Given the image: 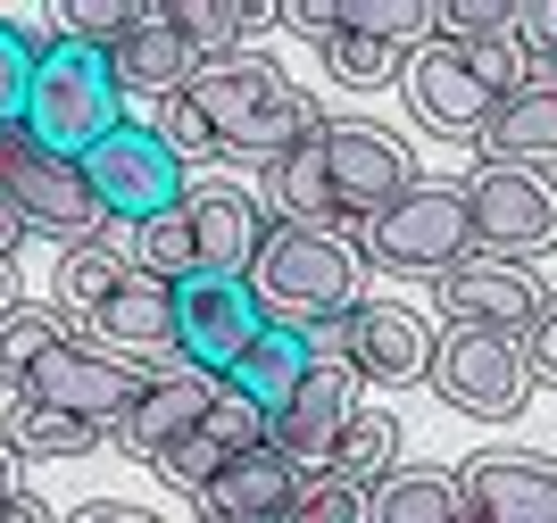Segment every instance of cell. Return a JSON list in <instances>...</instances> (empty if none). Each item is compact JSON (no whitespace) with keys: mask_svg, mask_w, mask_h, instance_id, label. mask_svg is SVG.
Returning <instances> with one entry per match:
<instances>
[{"mask_svg":"<svg viewBox=\"0 0 557 523\" xmlns=\"http://www.w3.org/2000/svg\"><path fill=\"white\" fill-rule=\"evenodd\" d=\"M150 134L175 150V159H250V166H275L292 141L317 134V100H308L275 59L258 50H233L216 67L191 75V91L159 100Z\"/></svg>","mask_w":557,"mask_h":523,"instance_id":"cell-1","label":"cell"},{"mask_svg":"<svg viewBox=\"0 0 557 523\" xmlns=\"http://www.w3.org/2000/svg\"><path fill=\"white\" fill-rule=\"evenodd\" d=\"M250 299L275 333H317V324L349 316L358 308V283H367V258L349 233H308V225H267L250 258Z\"/></svg>","mask_w":557,"mask_h":523,"instance_id":"cell-2","label":"cell"},{"mask_svg":"<svg viewBox=\"0 0 557 523\" xmlns=\"http://www.w3.org/2000/svg\"><path fill=\"white\" fill-rule=\"evenodd\" d=\"M524 50L499 34V42H424L408 67H399V100L417 109L424 134L442 141H474L483 134V116L499 109V91L524 84Z\"/></svg>","mask_w":557,"mask_h":523,"instance_id":"cell-3","label":"cell"},{"mask_svg":"<svg viewBox=\"0 0 557 523\" xmlns=\"http://www.w3.org/2000/svg\"><path fill=\"white\" fill-rule=\"evenodd\" d=\"M17 125L42 141V150H59V159H84L100 134L125 125V100H116V84H109V59H100V50H75V42H42L34 75H25Z\"/></svg>","mask_w":557,"mask_h":523,"instance_id":"cell-4","label":"cell"},{"mask_svg":"<svg viewBox=\"0 0 557 523\" xmlns=\"http://www.w3.org/2000/svg\"><path fill=\"white\" fill-rule=\"evenodd\" d=\"M358 258L367 274H433L442 283L449 266L474 258V216H466V191L458 183H408L392 208H374L358 225Z\"/></svg>","mask_w":557,"mask_h":523,"instance_id":"cell-5","label":"cell"},{"mask_svg":"<svg viewBox=\"0 0 557 523\" xmlns=\"http://www.w3.org/2000/svg\"><path fill=\"white\" fill-rule=\"evenodd\" d=\"M0 200H9L17 233H42V241H59V250L109 233V216H100L84 166L59 159V150H42L25 125H0Z\"/></svg>","mask_w":557,"mask_h":523,"instance_id":"cell-6","label":"cell"},{"mask_svg":"<svg viewBox=\"0 0 557 523\" xmlns=\"http://www.w3.org/2000/svg\"><path fill=\"white\" fill-rule=\"evenodd\" d=\"M300 341H308L317 365H342L349 383L399 390V383H424V365H433V341H442V333H433L417 308H399V299H358L349 316L317 324V333H300Z\"/></svg>","mask_w":557,"mask_h":523,"instance_id":"cell-7","label":"cell"},{"mask_svg":"<svg viewBox=\"0 0 557 523\" xmlns=\"http://www.w3.org/2000/svg\"><path fill=\"white\" fill-rule=\"evenodd\" d=\"M75 166H84V183H92V200H100L109 225H150V216H166V208L184 200V183H191V166L150 134V116H125V125L100 134Z\"/></svg>","mask_w":557,"mask_h":523,"instance_id":"cell-8","label":"cell"},{"mask_svg":"<svg viewBox=\"0 0 557 523\" xmlns=\"http://www.w3.org/2000/svg\"><path fill=\"white\" fill-rule=\"evenodd\" d=\"M141 365H125V358H109V349H92L84 333H67L59 349H42L34 358V374H25L9 399H25V408H59V415H75V424H92V433H116V415L141 399Z\"/></svg>","mask_w":557,"mask_h":523,"instance_id":"cell-9","label":"cell"},{"mask_svg":"<svg viewBox=\"0 0 557 523\" xmlns=\"http://www.w3.org/2000/svg\"><path fill=\"white\" fill-rule=\"evenodd\" d=\"M424 383L442 390V408L474 415V424H508V415H524V399H533L524 349H516L508 333H466V324H449L442 341H433Z\"/></svg>","mask_w":557,"mask_h":523,"instance_id":"cell-10","label":"cell"},{"mask_svg":"<svg viewBox=\"0 0 557 523\" xmlns=\"http://www.w3.org/2000/svg\"><path fill=\"white\" fill-rule=\"evenodd\" d=\"M458 191H466V216H474V258L524 266V258L557 250V191H549V175H524V166H474Z\"/></svg>","mask_w":557,"mask_h":523,"instance_id":"cell-11","label":"cell"},{"mask_svg":"<svg viewBox=\"0 0 557 523\" xmlns=\"http://www.w3.org/2000/svg\"><path fill=\"white\" fill-rule=\"evenodd\" d=\"M317 159H325L342 225H367L374 208H392L417 183V159L399 150V134H383L367 116H317Z\"/></svg>","mask_w":557,"mask_h":523,"instance_id":"cell-12","label":"cell"},{"mask_svg":"<svg viewBox=\"0 0 557 523\" xmlns=\"http://www.w3.org/2000/svg\"><path fill=\"white\" fill-rule=\"evenodd\" d=\"M258 333H267V316H258L250 283H233V274H191V283H175V365L225 383L233 365L250 358Z\"/></svg>","mask_w":557,"mask_h":523,"instance_id":"cell-13","label":"cell"},{"mask_svg":"<svg viewBox=\"0 0 557 523\" xmlns=\"http://www.w3.org/2000/svg\"><path fill=\"white\" fill-rule=\"evenodd\" d=\"M349 415H358V383H349L342 365H308L300 390L267 415V449H275L292 474H325L342 433H349Z\"/></svg>","mask_w":557,"mask_h":523,"instance_id":"cell-14","label":"cell"},{"mask_svg":"<svg viewBox=\"0 0 557 523\" xmlns=\"http://www.w3.org/2000/svg\"><path fill=\"white\" fill-rule=\"evenodd\" d=\"M84 341L141 374H166L175 365V283H150L141 266H125V283L84 316Z\"/></svg>","mask_w":557,"mask_h":523,"instance_id":"cell-15","label":"cell"},{"mask_svg":"<svg viewBox=\"0 0 557 523\" xmlns=\"http://www.w3.org/2000/svg\"><path fill=\"white\" fill-rule=\"evenodd\" d=\"M184 233H191V266L200 274H250V258H258V241H267V208L242 191V183H225V175H200V183H184Z\"/></svg>","mask_w":557,"mask_h":523,"instance_id":"cell-16","label":"cell"},{"mask_svg":"<svg viewBox=\"0 0 557 523\" xmlns=\"http://www.w3.org/2000/svg\"><path fill=\"white\" fill-rule=\"evenodd\" d=\"M466 523H557V465L533 449H483L458 465Z\"/></svg>","mask_w":557,"mask_h":523,"instance_id":"cell-17","label":"cell"},{"mask_svg":"<svg viewBox=\"0 0 557 523\" xmlns=\"http://www.w3.org/2000/svg\"><path fill=\"white\" fill-rule=\"evenodd\" d=\"M258 440H267V415H258V408H250V399H242L233 383H216L209 415H200V424H191V433L159 457V482H166V490H184V499H200L216 465H233V457H242V449H258Z\"/></svg>","mask_w":557,"mask_h":523,"instance_id":"cell-18","label":"cell"},{"mask_svg":"<svg viewBox=\"0 0 557 523\" xmlns=\"http://www.w3.org/2000/svg\"><path fill=\"white\" fill-rule=\"evenodd\" d=\"M209 399H216V374L166 365V374H150V383H141V399L116 415V433H109V440H116L125 457H141V465H159V457L175 449V440H184L200 415H209Z\"/></svg>","mask_w":557,"mask_h":523,"instance_id":"cell-19","label":"cell"},{"mask_svg":"<svg viewBox=\"0 0 557 523\" xmlns=\"http://www.w3.org/2000/svg\"><path fill=\"white\" fill-rule=\"evenodd\" d=\"M474 150L491 166H524V175L557 166V67H533L516 91H499V109L483 116Z\"/></svg>","mask_w":557,"mask_h":523,"instance_id":"cell-20","label":"cell"},{"mask_svg":"<svg viewBox=\"0 0 557 523\" xmlns=\"http://www.w3.org/2000/svg\"><path fill=\"white\" fill-rule=\"evenodd\" d=\"M541 283L524 266H499V258H466V266H449L442 274V316L449 324H466V333H524L533 324V308H541Z\"/></svg>","mask_w":557,"mask_h":523,"instance_id":"cell-21","label":"cell"},{"mask_svg":"<svg viewBox=\"0 0 557 523\" xmlns=\"http://www.w3.org/2000/svg\"><path fill=\"white\" fill-rule=\"evenodd\" d=\"M109 59V84H116V100H175V91H191V75H200V59H191L175 34H166L150 9L134 17V34L116 50H100Z\"/></svg>","mask_w":557,"mask_h":523,"instance_id":"cell-22","label":"cell"},{"mask_svg":"<svg viewBox=\"0 0 557 523\" xmlns=\"http://www.w3.org/2000/svg\"><path fill=\"white\" fill-rule=\"evenodd\" d=\"M150 17H159L166 34L200 59V67H216V59H233L250 34H267V25H275V9H250V0H159Z\"/></svg>","mask_w":557,"mask_h":523,"instance_id":"cell-23","label":"cell"},{"mask_svg":"<svg viewBox=\"0 0 557 523\" xmlns=\"http://www.w3.org/2000/svg\"><path fill=\"white\" fill-rule=\"evenodd\" d=\"M292 465H283L275 449H267V440H258V449H242L233 457V465H216L209 474V490H200V515H275L283 523V507H292Z\"/></svg>","mask_w":557,"mask_h":523,"instance_id":"cell-24","label":"cell"},{"mask_svg":"<svg viewBox=\"0 0 557 523\" xmlns=\"http://www.w3.org/2000/svg\"><path fill=\"white\" fill-rule=\"evenodd\" d=\"M367 523H466L458 474H442V465H392L367 490Z\"/></svg>","mask_w":557,"mask_h":523,"instance_id":"cell-25","label":"cell"},{"mask_svg":"<svg viewBox=\"0 0 557 523\" xmlns=\"http://www.w3.org/2000/svg\"><path fill=\"white\" fill-rule=\"evenodd\" d=\"M308 365H317V358H308V341H300V333H275V324H267V333L250 341V358L233 365L225 383L242 390V399H250L258 415H275L283 399L300 390V374H308Z\"/></svg>","mask_w":557,"mask_h":523,"instance_id":"cell-26","label":"cell"},{"mask_svg":"<svg viewBox=\"0 0 557 523\" xmlns=\"http://www.w3.org/2000/svg\"><path fill=\"white\" fill-rule=\"evenodd\" d=\"M109 433H92V424H75V415L59 408H25V399H9V415H0V449L17 457H92Z\"/></svg>","mask_w":557,"mask_h":523,"instance_id":"cell-27","label":"cell"},{"mask_svg":"<svg viewBox=\"0 0 557 523\" xmlns=\"http://www.w3.org/2000/svg\"><path fill=\"white\" fill-rule=\"evenodd\" d=\"M342 9V34H367V42L417 59L433 42V0H333Z\"/></svg>","mask_w":557,"mask_h":523,"instance_id":"cell-28","label":"cell"},{"mask_svg":"<svg viewBox=\"0 0 557 523\" xmlns=\"http://www.w3.org/2000/svg\"><path fill=\"white\" fill-rule=\"evenodd\" d=\"M116 283H125V250H116L109 233H100V241H75V250H59V308H67L75 324L92 316V308L116 291Z\"/></svg>","mask_w":557,"mask_h":523,"instance_id":"cell-29","label":"cell"},{"mask_svg":"<svg viewBox=\"0 0 557 523\" xmlns=\"http://www.w3.org/2000/svg\"><path fill=\"white\" fill-rule=\"evenodd\" d=\"M392 465H399V415H383V408H358L325 474H342V482H358V490H374V482L392 474Z\"/></svg>","mask_w":557,"mask_h":523,"instance_id":"cell-30","label":"cell"},{"mask_svg":"<svg viewBox=\"0 0 557 523\" xmlns=\"http://www.w3.org/2000/svg\"><path fill=\"white\" fill-rule=\"evenodd\" d=\"M67 341V316H50V308H9V316H0V383L17 390L25 374H34V358H42V349H59Z\"/></svg>","mask_w":557,"mask_h":523,"instance_id":"cell-31","label":"cell"},{"mask_svg":"<svg viewBox=\"0 0 557 523\" xmlns=\"http://www.w3.org/2000/svg\"><path fill=\"white\" fill-rule=\"evenodd\" d=\"M125 266H141L150 283H191V233H184V208H166V216H150V225H134V250H125Z\"/></svg>","mask_w":557,"mask_h":523,"instance_id":"cell-32","label":"cell"},{"mask_svg":"<svg viewBox=\"0 0 557 523\" xmlns=\"http://www.w3.org/2000/svg\"><path fill=\"white\" fill-rule=\"evenodd\" d=\"M317 59H325V75L333 84H349V91H374V84H399V67H408V59H399V50H383V42H367V34H333L325 50H317Z\"/></svg>","mask_w":557,"mask_h":523,"instance_id":"cell-33","label":"cell"},{"mask_svg":"<svg viewBox=\"0 0 557 523\" xmlns=\"http://www.w3.org/2000/svg\"><path fill=\"white\" fill-rule=\"evenodd\" d=\"M283 523H367V490L342 482V474H300V482H292Z\"/></svg>","mask_w":557,"mask_h":523,"instance_id":"cell-34","label":"cell"},{"mask_svg":"<svg viewBox=\"0 0 557 523\" xmlns=\"http://www.w3.org/2000/svg\"><path fill=\"white\" fill-rule=\"evenodd\" d=\"M34 59H42V34H34V25H17V17H0V125H17Z\"/></svg>","mask_w":557,"mask_h":523,"instance_id":"cell-35","label":"cell"},{"mask_svg":"<svg viewBox=\"0 0 557 523\" xmlns=\"http://www.w3.org/2000/svg\"><path fill=\"white\" fill-rule=\"evenodd\" d=\"M508 0H433V42H499Z\"/></svg>","mask_w":557,"mask_h":523,"instance_id":"cell-36","label":"cell"},{"mask_svg":"<svg viewBox=\"0 0 557 523\" xmlns=\"http://www.w3.org/2000/svg\"><path fill=\"white\" fill-rule=\"evenodd\" d=\"M508 42L524 50V67H557V0H524V9H508Z\"/></svg>","mask_w":557,"mask_h":523,"instance_id":"cell-37","label":"cell"},{"mask_svg":"<svg viewBox=\"0 0 557 523\" xmlns=\"http://www.w3.org/2000/svg\"><path fill=\"white\" fill-rule=\"evenodd\" d=\"M516 349H524V374H533V383H557V299L533 308V324L516 333Z\"/></svg>","mask_w":557,"mask_h":523,"instance_id":"cell-38","label":"cell"},{"mask_svg":"<svg viewBox=\"0 0 557 523\" xmlns=\"http://www.w3.org/2000/svg\"><path fill=\"white\" fill-rule=\"evenodd\" d=\"M275 25H283V34H300V42H317V50H325L333 34H342V9H333V0H283V9H275Z\"/></svg>","mask_w":557,"mask_h":523,"instance_id":"cell-39","label":"cell"},{"mask_svg":"<svg viewBox=\"0 0 557 523\" xmlns=\"http://www.w3.org/2000/svg\"><path fill=\"white\" fill-rule=\"evenodd\" d=\"M67 523H159L150 507H125V499H92V507H75Z\"/></svg>","mask_w":557,"mask_h":523,"instance_id":"cell-40","label":"cell"},{"mask_svg":"<svg viewBox=\"0 0 557 523\" xmlns=\"http://www.w3.org/2000/svg\"><path fill=\"white\" fill-rule=\"evenodd\" d=\"M0 523H59V515H50V507H42V499H34V490H17V499L0 507Z\"/></svg>","mask_w":557,"mask_h":523,"instance_id":"cell-41","label":"cell"},{"mask_svg":"<svg viewBox=\"0 0 557 523\" xmlns=\"http://www.w3.org/2000/svg\"><path fill=\"white\" fill-rule=\"evenodd\" d=\"M17 490H25V457H17V449H0V507L17 499Z\"/></svg>","mask_w":557,"mask_h":523,"instance_id":"cell-42","label":"cell"},{"mask_svg":"<svg viewBox=\"0 0 557 523\" xmlns=\"http://www.w3.org/2000/svg\"><path fill=\"white\" fill-rule=\"evenodd\" d=\"M25 233H17V216H9V200H0V266H9V250H17Z\"/></svg>","mask_w":557,"mask_h":523,"instance_id":"cell-43","label":"cell"},{"mask_svg":"<svg viewBox=\"0 0 557 523\" xmlns=\"http://www.w3.org/2000/svg\"><path fill=\"white\" fill-rule=\"evenodd\" d=\"M9 308H17V274L0 266V316H9Z\"/></svg>","mask_w":557,"mask_h":523,"instance_id":"cell-44","label":"cell"},{"mask_svg":"<svg viewBox=\"0 0 557 523\" xmlns=\"http://www.w3.org/2000/svg\"><path fill=\"white\" fill-rule=\"evenodd\" d=\"M200 523H275V515H200Z\"/></svg>","mask_w":557,"mask_h":523,"instance_id":"cell-45","label":"cell"}]
</instances>
